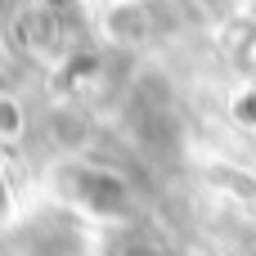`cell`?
Listing matches in <instances>:
<instances>
[{"instance_id":"obj_1","label":"cell","mask_w":256,"mask_h":256,"mask_svg":"<svg viewBox=\"0 0 256 256\" xmlns=\"http://www.w3.org/2000/svg\"><path fill=\"white\" fill-rule=\"evenodd\" d=\"M54 189H58L72 207H81V212H90V216H104V220L130 216V207H135L126 176H117L112 166L86 162V158H68V162L54 171Z\"/></svg>"},{"instance_id":"obj_3","label":"cell","mask_w":256,"mask_h":256,"mask_svg":"<svg viewBox=\"0 0 256 256\" xmlns=\"http://www.w3.org/2000/svg\"><path fill=\"white\" fill-rule=\"evenodd\" d=\"M4 198H9V189H4V176H0V212H4Z\"/></svg>"},{"instance_id":"obj_2","label":"cell","mask_w":256,"mask_h":256,"mask_svg":"<svg viewBox=\"0 0 256 256\" xmlns=\"http://www.w3.org/2000/svg\"><path fill=\"white\" fill-rule=\"evenodd\" d=\"M18 130H22V108H18L9 94H0V135H4V140H14Z\"/></svg>"},{"instance_id":"obj_4","label":"cell","mask_w":256,"mask_h":256,"mask_svg":"<svg viewBox=\"0 0 256 256\" xmlns=\"http://www.w3.org/2000/svg\"><path fill=\"white\" fill-rule=\"evenodd\" d=\"M252 256H256V252H252Z\"/></svg>"}]
</instances>
